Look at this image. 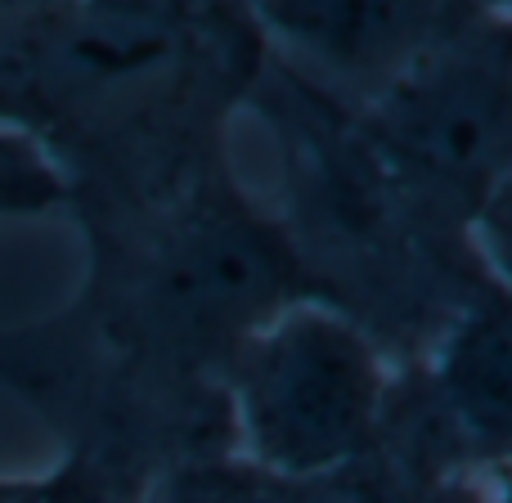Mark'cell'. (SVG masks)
<instances>
[{"instance_id": "1", "label": "cell", "mask_w": 512, "mask_h": 503, "mask_svg": "<svg viewBox=\"0 0 512 503\" xmlns=\"http://www.w3.org/2000/svg\"><path fill=\"white\" fill-rule=\"evenodd\" d=\"M265 50L243 0H41L0 32V126L59 167L77 221L144 207L230 162Z\"/></svg>"}, {"instance_id": "2", "label": "cell", "mask_w": 512, "mask_h": 503, "mask_svg": "<svg viewBox=\"0 0 512 503\" xmlns=\"http://www.w3.org/2000/svg\"><path fill=\"white\" fill-rule=\"evenodd\" d=\"M248 104L283 167L279 225L315 301L342 310L396 369L418 364L486 279L472 230L423 207L364 140L355 108L265 50Z\"/></svg>"}, {"instance_id": "3", "label": "cell", "mask_w": 512, "mask_h": 503, "mask_svg": "<svg viewBox=\"0 0 512 503\" xmlns=\"http://www.w3.org/2000/svg\"><path fill=\"white\" fill-rule=\"evenodd\" d=\"M396 364L315 297L261 324L225 373L234 445L270 481H301L369 454Z\"/></svg>"}, {"instance_id": "4", "label": "cell", "mask_w": 512, "mask_h": 503, "mask_svg": "<svg viewBox=\"0 0 512 503\" xmlns=\"http://www.w3.org/2000/svg\"><path fill=\"white\" fill-rule=\"evenodd\" d=\"M355 122L418 203L472 230L512 180V18H468L369 104H355Z\"/></svg>"}, {"instance_id": "5", "label": "cell", "mask_w": 512, "mask_h": 503, "mask_svg": "<svg viewBox=\"0 0 512 503\" xmlns=\"http://www.w3.org/2000/svg\"><path fill=\"white\" fill-rule=\"evenodd\" d=\"M248 9L283 63L351 108L486 14L477 0H252Z\"/></svg>"}, {"instance_id": "6", "label": "cell", "mask_w": 512, "mask_h": 503, "mask_svg": "<svg viewBox=\"0 0 512 503\" xmlns=\"http://www.w3.org/2000/svg\"><path fill=\"white\" fill-rule=\"evenodd\" d=\"M445 459L472 481L512 472V292L495 274L468 292L418 364H405Z\"/></svg>"}, {"instance_id": "7", "label": "cell", "mask_w": 512, "mask_h": 503, "mask_svg": "<svg viewBox=\"0 0 512 503\" xmlns=\"http://www.w3.org/2000/svg\"><path fill=\"white\" fill-rule=\"evenodd\" d=\"M140 503H274V481L243 454H216L162 472Z\"/></svg>"}, {"instance_id": "8", "label": "cell", "mask_w": 512, "mask_h": 503, "mask_svg": "<svg viewBox=\"0 0 512 503\" xmlns=\"http://www.w3.org/2000/svg\"><path fill=\"white\" fill-rule=\"evenodd\" d=\"M436 486H445V481H436ZM414 490L427 486L405 481L378 450H369L333 472H315V477L301 481H274V503H409Z\"/></svg>"}, {"instance_id": "9", "label": "cell", "mask_w": 512, "mask_h": 503, "mask_svg": "<svg viewBox=\"0 0 512 503\" xmlns=\"http://www.w3.org/2000/svg\"><path fill=\"white\" fill-rule=\"evenodd\" d=\"M68 207L59 167L27 135L0 126V216H41Z\"/></svg>"}, {"instance_id": "10", "label": "cell", "mask_w": 512, "mask_h": 503, "mask_svg": "<svg viewBox=\"0 0 512 503\" xmlns=\"http://www.w3.org/2000/svg\"><path fill=\"white\" fill-rule=\"evenodd\" d=\"M0 503H117L86 463L63 454L54 468L27 477H0Z\"/></svg>"}, {"instance_id": "11", "label": "cell", "mask_w": 512, "mask_h": 503, "mask_svg": "<svg viewBox=\"0 0 512 503\" xmlns=\"http://www.w3.org/2000/svg\"><path fill=\"white\" fill-rule=\"evenodd\" d=\"M472 248H477L481 265L512 292V180L477 212V221H472Z\"/></svg>"}, {"instance_id": "12", "label": "cell", "mask_w": 512, "mask_h": 503, "mask_svg": "<svg viewBox=\"0 0 512 503\" xmlns=\"http://www.w3.org/2000/svg\"><path fill=\"white\" fill-rule=\"evenodd\" d=\"M486 481H445V486H427L414 490L409 503H481L486 499Z\"/></svg>"}, {"instance_id": "13", "label": "cell", "mask_w": 512, "mask_h": 503, "mask_svg": "<svg viewBox=\"0 0 512 503\" xmlns=\"http://www.w3.org/2000/svg\"><path fill=\"white\" fill-rule=\"evenodd\" d=\"M32 5H41V0H0V32H5L18 14H27Z\"/></svg>"}, {"instance_id": "14", "label": "cell", "mask_w": 512, "mask_h": 503, "mask_svg": "<svg viewBox=\"0 0 512 503\" xmlns=\"http://www.w3.org/2000/svg\"><path fill=\"white\" fill-rule=\"evenodd\" d=\"M481 503H512V472H508V477H499V486L486 490V499H481Z\"/></svg>"}, {"instance_id": "15", "label": "cell", "mask_w": 512, "mask_h": 503, "mask_svg": "<svg viewBox=\"0 0 512 503\" xmlns=\"http://www.w3.org/2000/svg\"><path fill=\"white\" fill-rule=\"evenodd\" d=\"M486 14H504V18H512V0H477Z\"/></svg>"}, {"instance_id": "16", "label": "cell", "mask_w": 512, "mask_h": 503, "mask_svg": "<svg viewBox=\"0 0 512 503\" xmlns=\"http://www.w3.org/2000/svg\"><path fill=\"white\" fill-rule=\"evenodd\" d=\"M243 5H252V0H243Z\"/></svg>"}]
</instances>
